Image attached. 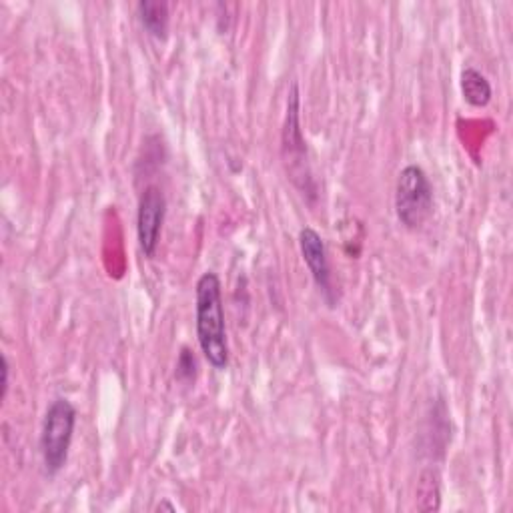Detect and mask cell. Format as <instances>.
I'll return each instance as SVG.
<instances>
[{"mask_svg": "<svg viewBox=\"0 0 513 513\" xmlns=\"http://www.w3.org/2000/svg\"><path fill=\"white\" fill-rule=\"evenodd\" d=\"M9 377H11V365H9V359L3 357V399L9 393Z\"/></svg>", "mask_w": 513, "mask_h": 513, "instance_id": "cell-11", "label": "cell"}, {"mask_svg": "<svg viewBox=\"0 0 513 513\" xmlns=\"http://www.w3.org/2000/svg\"><path fill=\"white\" fill-rule=\"evenodd\" d=\"M299 247L303 261L307 263V269L317 285V289L323 293V299L329 307H335V291L331 283V269H329V257L327 247L321 239V235L313 227H305L299 233Z\"/></svg>", "mask_w": 513, "mask_h": 513, "instance_id": "cell-6", "label": "cell"}, {"mask_svg": "<svg viewBox=\"0 0 513 513\" xmlns=\"http://www.w3.org/2000/svg\"><path fill=\"white\" fill-rule=\"evenodd\" d=\"M197 339L211 367L225 369L229 365V343L223 309V289L217 273L207 271L197 281Z\"/></svg>", "mask_w": 513, "mask_h": 513, "instance_id": "cell-1", "label": "cell"}, {"mask_svg": "<svg viewBox=\"0 0 513 513\" xmlns=\"http://www.w3.org/2000/svg\"><path fill=\"white\" fill-rule=\"evenodd\" d=\"M459 87L467 105L475 109H483L491 103V97H493L491 85L485 79V75H481L477 69L465 67L459 77Z\"/></svg>", "mask_w": 513, "mask_h": 513, "instance_id": "cell-7", "label": "cell"}, {"mask_svg": "<svg viewBox=\"0 0 513 513\" xmlns=\"http://www.w3.org/2000/svg\"><path fill=\"white\" fill-rule=\"evenodd\" d=\"M143 29L157 41H165L169 35V5L161 0H143L137 7Z\"/></svg>", "mask_w": 513, "mask_h": 513, "instance_id": "cell-8", "label": "cell"}, {"mask_svg": "<svg viewBox=\"0 0 513 513\" xmlns=\"http://www.w3.org/2000/svg\"><path fill=\"white\" fill-rule=\"evenodd\" d=\"M165 215H167L165 193L159 187L149 185L139 199V211H137V237H139L141 251L149 259H153L157 253Z\"/></svg>", "mask_w": 513, "mask_h": 513, "instance_id": "cell-5", "label": "cell"}, {"mask_svg": "<svg viewBox=\"0 0 513 513\" xmlns=\"http://www.w3.org/2000/svg\"><path fill=\"white\" fill-rule=\"evenodd\" d=\"M75 425H77L75 405L65 397L55 399L45 413L43 431H41V453H43V461L49 475H57L65 467L69 459L71 443H73Z\"/></svg>", "mask_w": 513, "mask_h": 513, "instance_id": "cell-3", "label": "cell"}, {"mask_svg": "<svg viewBox=\"0 0 513 513\" xmlns=\"http://www.w3.org/2000/svg\"><path fill=\"white\" fill-rule=\"evenodd\" d=\"M177 377L181 381H193L197 377V359L189 347L181 349V355L177 361Z\"/></svg>", "mask_w": 513, "mask_h": 513, "instance_id": "cell-10", "label": "cell"}, {"mask_svg": "<svg viewBox=\"0 0 513 513\" xmlns=\"http://www.w3.org/2000/svg\"><path fill=\"white\" fill-rule=\"evenodd\" d=\"M161 509H169V511H175V505H171L169 501H163V503H159V505H157V511H161Z\"/></svg>", "mask_w": 513, "mask_h": 513, "instance_id": "cell-12", "label": "cell"}, {"mask_svg": "<svg viewBox=\"0 0 513 513\" xmlns=\"http://www.w3.org/2000/svg\"><path fill=\"white\" fill-rule=\"evenodd\" d=\"M437 469H423L417 481L415 505L419 511H439L441 507V483Z\"/></svg>", "mask_w": 513, "mask_h": 513, "instance_id": "cell-9", "label": "cell"}, {"mask_svg": "<svg viewBox=\"0 0 513 513\" xmlns=\"http://www.w3.org/2000/svg\"><path fill=\"white\" fill-rule=\"evenodd\" d=\"M285 123H283V133H281V153H283V163L287 169L289 179L303 191V195L315 199V183L313 175L307 163V143L303 139L301 131V97H299V87L293 83L287 99V111H285Z\"/></svg>", "mask_w": 513, "mask_h": 513, "instance_id": "cell-2", "label": "cell"}, {"mask_svg": "<svg viewBox=\"0 0 513 513\" xmlns=\"http://www.w3.org/2000/svg\"><path fill=\"white\" fill-rule=\"evenodd\" d=\"M395 213L399 223L409 229H421L433 213V187L427 173L417 165H407L395 187Z\"/></svg>", "mask_w": 513, "mask_h": 513, "instance_id": "cell-4", "label": "cell"}]
</instances>
